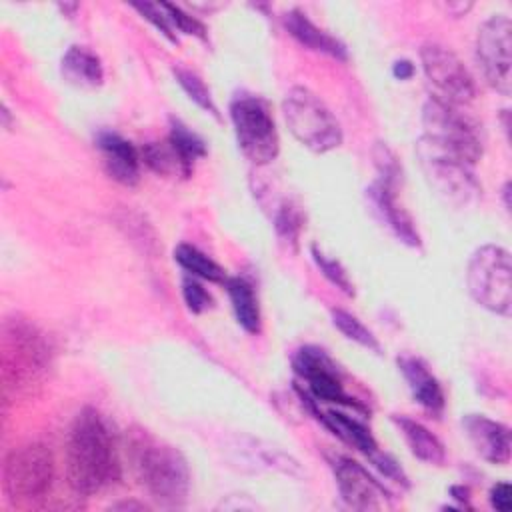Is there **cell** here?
<instances>
[{"instance_id":"obj_1","label":"cell","mask_w":512,"mask_h":512,"mask_svg":"<svg viewBox=\"0 0 512 512\" xmlns=\"http://www.w3.org/2000/svg\"><path fill=\"white\" fill-rule=\"evenodd\" d=\"M66 478L80 496L100 492L120 478L116 440L102 414L82 408L70 424L66 438Z\"/></svg>"},{"instance_id":"obj_2","label":"cell","mask_w":512,"mask_h":512,"mask_svg":"<svg viewBox=\"0 0 512 512\" xmlns=\"http://www.w3.org/2000/svg\"><path fill=\"white\" fill-rule=\"evenodd\" d=\"M126 446L132 472L150 498L168 508L182 506L190 492V468L182 452L138 426L128 430Z\"/></svg>"},{"instance_id":"obj_3","label":"cell","mask_w":512,"mask_h":512,"mask_svg":"<svg viewBox=\"0 0 512 512\" xmlns=\"http://www.w3.org/2000/svg\"><path fill=\"white\" fill-rule=\"evenodd\" d=\"M52 366V348L46 334L22 318L2 326V394L4 400L30 396Z\"/></svg>"},{"instance_id":"obj_4","label":"cell","mask_w":512,"mask_h":512,"mask_svg":"<svg viewBox=\"0 0 512 512\" xmlns=\"http://www.w3.org/2000/svg\"><path fill=\"white\" fill-rule=\"evenodd\" d=\"M416 156L424 178L438 200L458 210L474 208L478 204L482 188L474 178V166L424 136L416 142Z\"/></svg>"},{"instance_id":"obj_5","label":"cell","mask_w":512,"mask_h":512,"mask_svg":"<svg viewBox=\"0 0 512 512\" xmlns=\"http://www.w3.org/2000/svg\"><path fill=\"white\" fill-rule=\"evenodd\" d=\"M282 114L290 134L308 150L324 154L342 144V128L330 108L304 86L284 94Z\"/></svg>"},{"instance_id":"obj_6","label":"cell","mask_w":512,"mask_h":512,"mask_svg":"<svg viewBox=\"0 0 512 512\" xmlns=\"http://www.w3.org/2000/svg\"><path fill=\"white\" fill-rule=\"evenodd\" d=\"M466 286L472 300L498 314H512V260L510 252L496 244L480 246L468 262Z\"/></svg>"},{"instance_id":"obj_7","label":"cell","mask_w":512,"mask_h":512,"mask_svg":"<svg viewBox=\"0 0 512 512\" xmlns=\"http://www.w3.org/2000/svg\"><path fill=\"white\" fill-rule=\"evenodd\" d=\"M54 478V458L46 444L30 442L14 448L2 466V490L10 504L26 506L42 500Z\"/></svg>"},{"instance_id":"obj_8","label":"cell","mask_w":512,"mask_h":512,"mask_svg":"<svg viewBox=\"0 0 512 512\" xmlns=\"http://www.w3.org/2000/svg\"><path fill=\"white\" fill-rule=\"evenodd\" d=\"M230 120L242 154L256 166L270 164L280 150V138L268 104L254 94H238L230 104Z\"/></svg>"},{"instance_id":"obj_9","label":"cell","mask_w":512,"mask_h":512,"mask_svg":"<svg viewBox=\"0 0 512 512\" xmlns=\"http://www.w3.org/2000/svg\"><path fill=\"white\" fill-rule=\"evenodd\" d=\"M424 138L448 150L460 160L474 166L482 156V138L478 126L460 112L458 106L430 98L422 108Z\"/></svg>"},{"instance_id":"obj_10","label":"cell","mask_w":512,"mask_h":512,"mask_svg":"<svg viewBox=\"0 0 512 512\" xmlns=\"http://www.w3.org/2000/svg\"><path fill=\"white\" fill-rule=\"evenodd\" d=\"M476 62L484 80L508 96L512 90V22L508 16L494 14L480 26Z\"/></svg>"},{"instance_id":"obj_11","label":"cell","mask_w":512,"mask_h":512,"mask_svg":"<svg viewBox=\"0 0 512 512\" xmlns=\"http://www.w3.org/2000/svg\"><path fill=\"white\" fill-rule=\"evenodd\" d=\"M420 62L424 76L436 92L434 98L458 108L474 100V78L452 50L440 44H426L420 50Z\"/></svg>"},{"instance_id":"obj_12","label":"cell","mask_w":512,"mask_h":512,"mask_svg":"<svg viewBox=\"0 0 512 512\" xmlns=\"http://www.w3.org/2000/svg\"><path fill=\"white\" fill-rule=\"evenodd\" d=\"M292 364L294 372L304 382L302 396L308 402H326L364 410V406L358 400L348 396L336 364L326 356L324 350L316 346H304L296 352Z\"/></svg>"},{"instance_id":"obj_13","label":"cell","mask_w":512,"mask_h":512,"mask_svg":"<svg viewBox=\"0 0 512 512\" xmlns=\"http://www.w3.org/2000/svg\"><path fill=\"white\" fill-rule=\"evenodd\" d=\"M330 466L338 492L352 510H382L390 504V492L362 464L346 456H332Z\"/></svg>"},{"instance_id":"obj_14","label":"cell","mask_w":512,"mask_h":512,"mask_svg":"<svg viewBox=\"0 0 512 512\" xmlns=\"http://www.w3.org/2000/svg\"><path fill=\"white\" fill-rule=\"evenodd\" d=\"M394 188L396 186H392V184L376 180L366 190V198L372 206L374 216L380 220V224H384L406 246L420 248V234H418L410 214L398 204Z\"/></svg>"},{"instance_id":"obj_15","label":"cell","mask_w":512,"mask_h":512,"mask_svg":"<svg viewBox=\"0 0 512 512\" xmlns=\"http://www.w3.org/2000/svg\"><path fill=\"white\" fill-rule=\"evenodd\" d=\"M464 432L476 454L490 464H506L510 460V428L484 414H468L462 420Z\"/></svg>"},{"instance_id":"obj_16","label":"cell","mask_w":512,"mask_h":512,"mask_svg":"<svg viewBox=\"0 0 512 512\" xmlns=\"http://www.w3.org/2000/svg\"><path fill=\"white\" fill-rule=\"evenodd\" d=\"M96 146L102 156V164L110 178L120 184L132 186L140 176V150L116 132H100Z\"/></svg>"},{"instance_id":"obj_17","label":"cell","mask_w":512,"mask_h":512,"mask_svg":"<svg viewBox=\"0 0 512 512\" xmlns=\"http://www.w3.org/2000/svg\"><path fill=\"white\" fill-rule=\"evenodd\" d=\"M398 368L414 396V400L430 414H440L444 410V392L436 376L430 372L426 362L418 356H400Z\"/></svg>"},{"instance_id":"obj_18","label":"cell","mask_w":512,"mask_h":512,"mask_svg":"<svg viewBox=\"0 0 512 512\" xmlns=\"http://www.w3.org/2000/svg\"><path fill=\"white\" fill-rule=\"evenodd\" d=\"M284 26L302 46H306V48H310L314 52L328 54V56H332L336 60H346L348 58L346 46L338 38H334L328 32H324L322 28H318L300 10L286 12L284 14Z\"/></svg>"},{"instance_id":"obj_19","label":"cell","mask_w":512,"mask_h":512,"mask_svg":"<svg viewBox=\"0 0 512 512\" xmlns=\"http://www.w3.org/2000/svg\"><path fill=\"white\" fill-rule=\"evenodd\" d=\"M62 78L80 90H94L104 80L100 58L84 46H70L60 62Z\"/></svg>"},{"instance_id":"obj_20","label":"cell","mask_w":512,"mask_h":512,"mask_svg":"<svg viewBox=\"0 0 512 512\" xmlns=\"http://www.w3.org/2000/svg\"><path fill=\"white\" fill-rule=\"evenodd\" d=\"M392 422L398 426L404 442L408 444L410 452L418 460H422L426 464H434V466L444 464L446 450H444L442 442L424 424H420L418 420H412L408 416H398V414L392 416Z\"/></svg>"},{"instance_id":"obj_21","label":"cell","mask_w":512,"mask_h":512,"mask_svg":"<svg viewBox=\"0 0 512 512\" xmlns=\"http://www.w3.org/2000/svg\"><path fill=\"white\" fill-rule=\"evenodd\" d=\"M318 418L326 424V428L332 434H336L342 442L354 446L362 454L370 456V454H374L378 450L376 440L370 434V430L362 422H358L354 416L342 414L338 410H328L324 414H318Z\"/></svg>"},{"instance_id":"obj_22","label":"cell","mask_w":512,"mask_h":512,"mask_svg":"<svg viewBox=\"0 0 512 512\" xmlns=\"http://www.w3.org/2000/svg\"><path fill=\"white\" fill-rule=\"evenodd\" d=\"M226 290H228L232 310H234L238 324L246 332L256 334L260 330V308H258V300L254 296L250 282H246L244 278H238V276L226 278Z\"/></svg>"},{"instance_id":"obj_23","label":"cell","mask_w":512,"mask_h":512,"mask_svg":"<svg viewBox=\"0 0 512 512\" xmlns=\"http://www.w3.org/2000/svg\"><path fill=\"white\" fill-rule=\"evenodd\" d=\"M174 260L192 276H198L202 280L216 282V284L226 282L224 268L192 244H178L174 248Z\"/></svg>"},{"instance_id":"obj_24","label":"cell","mask_w":512,"mask_h":512,"mask_svg":"<svg viewBox=\"0 0 512 512\" xmlns=\"http://www.w3.org/2000/svg\"><path fill=\"white\" fill-rule=\"evenodd\" d=\"M140 160L158 174H178L184 178L192 174L168 138H166V142L144 144L140 148Z\"/></svg>"},{"instance_id":"obj_25","label":"cell","mask_w":512,"mask_h":512,"mask_svg":"<svg viewBox=\"0 0 512 512\" xmlns=\"http://www.w3.org/2000/svg\"><path fill=\"white\" fill-rule=\"evenodd\" d=\"M168 140H170V144L174 146V150L178 152V156L182 158V162L186 164V168L190 172H192L194 162L206 154L204 140L198 134H194L192 130H188V126H184L180 120L170 122Z\"/></svg>"},{"instance_id":"obj_26","label":"cell","mask_w":512,"mask_h":512,"mask_svg":"<svg viewBox=\"0 0 512 512\" xmlns=\"http://www.w3.org/2000/svg\"><path fill=\"white\" fill-rule=\"evenodd\" d=\"M332 322L348 340H352V342L360 344L362 348L372 350L376 354L380 352V342L376 340V336L356 316H352L350 312L340 310V308L332 310Z\"/></svg>"},{"instance_id":"obj_27","label":"cell","mask_w":512,"mask_h":512,"mask_svg":"<svg viewBox=\"0 0 512 512\" xmlns=\"http://www.w3.org/2000/svg\"><path fill=\"white\" fill-rule=\"evenodd\" d=\"M274 228L280 240L290 244L294 250L298 248V238L302 230V216L292 202H282L274 212Z\"/></svg>"},{"instance_id":"obj_28","label":"cell","mask_w":512,"mask_h":512,"mask_svg":"<svg viewBox=\"0 0 512 512\" xmlns=\"http://www.w3.org/2000/svg\"><path fill=\"white\" fill-rule=\"evenodd\" d=\"M174 76L178 80V84L182 86V90L190 96V100H194L202 110L210 112V114H218L216 110V104L212 100V94L210 90L206 88V84L202 82V78L190 70H184V68H174Z\"/></svg>"},{"instance_id":"obj_29","label":"cell","mask_w":512,"mask_h":512,"mask_svg":"<svg viewBox=\"0 0 512 512\" xmlns=\"http://www.w3.org/2000/svg\"><path fill=\"white\" fill-rule=\"evenodd\" d=\"M312 258H314V262H316V266L320 268V272L324 274V278L328 280V282H332L336 288H340L344 294H348V296H352L354 294V286H352V282H350V278H348V272L344 270V266L338 262V260H334V258H328L322 250H318L316 246H312Z\"/></svg>"},{"instance_id":"obj_30","label":"cell","mask_w":512,"mask_h":512,"mask_svg":"<svg viewBox=\"0 0 512 512\" xmlns=\"http://www.w3.org/2000/svg\"><path fill=\"white\" fill-rule=\"evenodd\" d=\"M372 158H374V164L380 174L378 180L396 186V182L400 178V164H398L394 152L384 142H378L372 150Z\"/></svg>"},{"instance_id":"obj_31","label":"cell","mask_w":512,"mask_h":512,"mask_svg":"<svg viewBox=\"0 0 512 512\" xmlns=\"http://www.w3.org/2000/svg\"><path fill=\"white\" fill-rule=\"evenodd\" d=\"M182 298L190 312L200 314L212 306L210 294L204 290V286L194 276H184L182 280Z\"/></svg>"},{"instance_id":"obj_32","label":"cell","mask_w":512,"mask_h":512,"mask_svg":"<svg viewBox=\"0 0 512 512\" xmlns=\"http://www.w3.org/2000/svg\"><path fill=\"white\" fill-rule=\"evenodd\" d=\"M132 8H136L148 22H152L170 42H176V34H174V30H172V24H170L168 14H166V10L162 8V4L144 2V4H132Z\"/></svg>"},{"instance_id":"obj_33","label":"cell","mask_w":512,"mask_h":512,"mask_svg":"<svg viewBox=\"0 0 512 512\" xmlns=\"http://www.w3.org/2000/svg\"><path fill=\"white\" fill-rule=\"evenodd\" d=\"M162 8L166 10L170 24L176 26L180 32H184V34H194V36H198V38H204V36H206L204 26H202L194 16L186 14L182 8H178V6H174V4H162Z\"/></svg>"},{"instance_id":"obj_34","label":"cell","mask_w":512,"mask_h":512,"mask_svg":"<svg viewBox=\"0 0 512 512\" xmlns=\"http://www.w3.org/2000/svg\"><path fill=\"white\" fill-rule=\"evenodd\" d=\"M368 458L372 460V464H374L388 480H392V482H396V484H402V486H408V480H406V476H404L400 464H398L392 456L382 454V452L376 450V452L370 454Z\"/></svg>"},{"instance_id":"obj_35","label":"cell","mask_w":512,"mask_h":512,"mask_svg":"<svg viewBox=\"0 0 512 512\" xmlns=\"http://www.w3.org/2000/svg\"><path fill=\"white\" fill-rule=\"evenodd\" d=\"M490 504L492 508L500 512H508L512 508V496H510V484L498 482L490 488Z\"/></svg>"},{"instance_id":"obj_36","label":"cell","mask_w":512,"mask_h":512,"mask_svg":"<svg viewBox=\"0 0 512 512\" xmlns=\"http://www.w3.org/2000/svg\"><path fill=\"white\" fill-rule=\"evenodd\" d=\"M392 72H394L396 78L408 80V78H412V74H414V64H412L410 60H398V62H394Z\"/></svg>"},{"instance_id":"obj_37","label":"cell","mask_w":512,"mask_h":512,"mask_svg":"<svg viewBox=\"0 0 512 512\" xmlns=\"http://www.w3.org/2000/svg\"><path fill=\"white\" fill-rule=\"evenodd\" d=\"M450 492H452V496H454L456 500H460V502H466V500H468V488H464V486H452Z\"/></svg>"}]
</instances>
